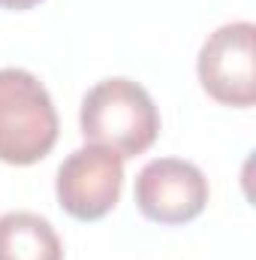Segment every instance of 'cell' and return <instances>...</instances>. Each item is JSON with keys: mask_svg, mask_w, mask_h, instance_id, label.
I'll return each instance as SVG.
<instances>
[{"mask_svg": "<svg viewBox=\"0 0 256 260\" xmlns=\"http://www.w3.org/2000/svg\"><path fill=\"white\" fill-rule=\"evenodd\" d=\"M81 136L94 145L112 148L124 160L148 151L160 136V112L151 94L124 76L97 82L78 112Z\"/></svg>", "mask_w": 256, "mask_h": 260, "instance_id": "1", "label": "cell"}, {"mask_svg": "<svg viewBox=\"0 0 256 260\" xmlns=\"http://www.w3.org/2000/svg\"><path fill=\"white\" fill-rule=\"evenodd\" d=\"M58 112L46 85L21 67L0 70V160L30 167L58 142Z\"/></svg>", "mask_w": 256, "mask_h": 260, "instance_id": "2", "label": "cell"}, {"mask_svg": "<svg viewBox=\"0 0 256 260\" xmlns=\"http://www.w3.org/2000/svg\"><path fill=\"white\" fill-rule=\"evenodd\" d=\"M196 73L208 97L223 106L247 109L256 103V27L253 21H229L217 27L199 49Z\"/></svg>", "mask_w": 256, "mask_h": 260, "instance_id": "3", "label": "cell"}, {"mask_svg": "<svg viewBox=\"0 0 256 260\" xmlns=\"http://www.w3.org/2000/svg\"><path fill=\"white\" fill-rule=\"evenodd\" d=\"M124 188V157L103 145H81L58 167L55 194L69 218L100 221L106 218Z\"/></svg>", "mask_w": 256, "mask_h": 260, "instance_id": "4", "label": "cell"}, {"mask_svg": "<svg viewBox=\"0 0 256 260\" xmlns=\"http://www.w3.org/2000/svg\"><path fill=\"white\" fill-rule=\"evenodd\" d=\"M208 194L205 173L181 157L148 160L136 176V206L154 224H190L205 212Z\"/></svg>", "mask_w": 256, "mask_h": 260, "instance_id": "5", "label": "cell"}, {"mask_svg": "<svg viewBox=\"0 0 256 260\" xmlns=\"http://www.w3.org/2000/svg\"><path fill=\"white\" fill-rule=\"evenodd\" d=\"M0 260H64L55 227L36 212L0 215Z\"/></svg>", "mask_w": 256, "mask_h": 260, "instance_id": "6", "label": "cell"}, {"mask_svg": "<svg viewBox=\"0 0 256 260\" xmlns=\"http://www.w3.org/2000/svg\"><path fill=\"white\" fill-rule=\"evenodd\" d=\"M42 0H0V9H12V12H24V9H33L39 6Z\"/></svg>", "mask_w": 256, "mask_h": 260, "instance_id": "7", "label": "cell"}]
</instances>
